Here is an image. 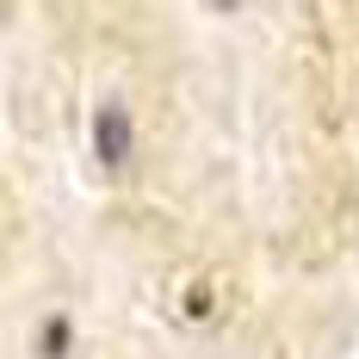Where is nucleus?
I'll list each match as a JSON object with an SVG mask.
<instances>
[{"label":"nucleus","instance_id":"nucleus-1","mask_svg":"<svg viewBox=\"0 0 359 359\" xmlns=\"http://www.w3.org/2000/svg\"><path fill=\"white\" fill-rule=\"evenodd\" d=\"M130 143H137V130H130V111L124 106H100L93 111V149H100L106 168H124V161H130Z\"/></svg>","mask_w":359,"mask_h":359},{"label":"nucleus","instance_id":"nucleus-2","mask_svg":"<svg viewBox=\"0 0 359 359\" xmlns=\"http://www.w3.org/2000/svg\"><path fill=\"white\" fill-rule=\"evenodd\" d=\"M37 353H43V359H62V353H69V323H50V328H43V334H37Z\"/></svg>","mask_w":359,"mask_h":359}]
</instances>
